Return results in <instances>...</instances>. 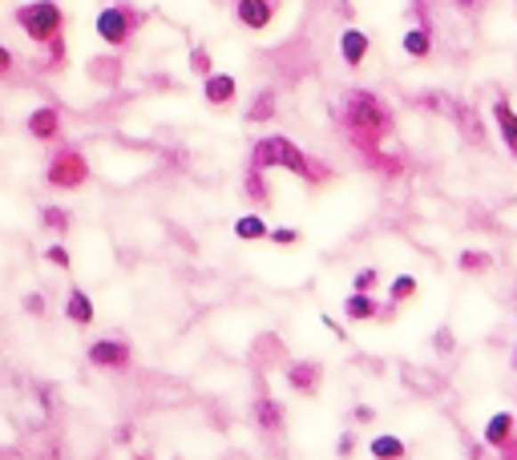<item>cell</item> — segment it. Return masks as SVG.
<instances>
[{
  "label": "cell",
  "mask_w": 517,
  "mask_h": 460,
  "mask_svg": "<svg viewBox=\"0 0 517 460\" xmlns=\"http://www.w3.org/2000/svg\"><path fill=\"white\" fill-rule=\"evenodd\" d=\"M343 130H348L351 146L368 157L372 165H380L384 174H400L404 162H392L384 154V141L392 138V109L384 105V97L372 89H348L343 97Z\"/></svg>",
  "instance_id": "1"
},
{
  "label": "cell",
  "mask_w": 517,
  "mask_h": 460,
  "mask_svg": "<svg viewBox=\"0 0 517 460\" xmlns=\"http://www.w3.org/2000/svg\"><path fill=\"white\" fill-rule=\"evenodd\" d=\"M254 170H287V174H295L299 182L307 186H324L327 178H332V170H327L319 157H311L307 149H299L291 138H283V133H263V138L251 146V162Z\"/></svg>",
  "instance_id": "2"
},
{
  "label": "cell",
  "mask_w": 517,
  "mask_h": 460,
  "mask_svg": "<svg viewBox=\"0 0 517 460\" xmlns=\"http://www.w3.org/2000/svg\"><path fill=\"white\" fill-rule=\"evenodd\" d=\"M12 20L20 25V33L28 36L33 44H57L65 28V12L57 0H28L12 12Z\"/></svg>",
  "instance_id": "3"
},
{
  "label": "cell",
  "mask_w": 517,
  "mask_h": 460,
  "mask_svg": "<svg viewBox=\"0 0 517 460\" xmlns=\"http://www.w3.org/2000/svg\"><path fill=\"white\" fill-rule=\"evenodd\" d=\"M141 25H146V12L130 9V4H106V9L97 12V20H93L97 41L109 44V49H125Z\"/></svg>",
  "instance_id": "4"
},
{
  "label": "cell",
  "mask_w": 517,
  "mask_h": 460,
  "mask_svg": "<svg viewBox=\"0 0 517 460\" xmlns=\"http://www.w3.org/2000/svg\"><path fill=\"white\" fill-rule=\"evenodd\" d=\"M89 157L81 154L77 146H61L49 165H44V186H53V190H81L89 182Z\"/></svg>",
  "instance_id": "5"
},
{
  "label": "cell",
  "mask_w": 517,
  "mask_h": 460,
  "mask_svg": "<svg viewBox=\"0 0 517 460\" xmlns=\"http://www.w3.org/2000/svg\"><path fill=\"white\" fill-rule=\"evenodd\" d=\"M85 359L97 372H130L133 348H130V339H122V335H101L85 348Z\"/></svg>",
  "instance_id": "6"
},
{
  "label": "cell",
  "mask_w": 517,
  "mask_h": 460,
  "mask_svg": "<svg viewBox=\"0 0 517 460\" xmlns=\"http://www.w3.org/2000/svg\"><path fill=\"white\" fill-rule=\"evenodd\" d=\"M25 133L33 141H61V133H65L61 109H57V105H36L25 117Z\"/></svg>",
  "instance_id": "7"
},
{
  "label": "cell",
  "mask_w": 517,
  "mask_h": 460,
  "mask_svg": "<svg viewBox=\"0 0 517 460\" xmlns=\"http://www.w3.org/2000/svg\"><path fill=\"white\" fill-rule=\"evenodd\" d=\"M283 380H287V388L299 391V396H316L319 383H324V364H319V359H291Z\"/></svg>",
  "instance_id": "8"
},
{
  "label": "cell",
  "mask_w": 517,
  "mask_h": 460,
  "mask_svg": "<svg viewBox=\"0 0 517 460\" xmlns=\"http://www.w3.org/2000/svg\"><path fill=\"white\" fill-rule=\"evenodd\" d=\"M251 420H254V428L259 432H267V436H275V432H283V420H287V408H283V399H275V396H254V404H251Z\"/></svg>",
  "instance_id": "9"
},
{
  "label": "cell",
  "mask_w": 517,
  "mask_h": 460,
  "mask_svg": "<svg viewBox=\"0 0 517 460\" xmlns=\"http://www.w3.org/2000/svg\"><path fill=\"white\" fill-rule=\"evenodd\" d=\"M235 20L251 33H263L275 20V0H235Z\"/></svg>",
  "instance_id": "10"
},
{
  "label": "cell",
  "mask_w": 517,
  "mask_h": 460,
  "mask_svg": "<svg viewBox=\"0 0 517 460\" xmlns=\"http://www.w3.org/2000/svg\"><path fill=\"white\" fill-rule=\"evenodd\" d=\"M513 432H517V412L501 408V412H493V416L485 420V428H481V440H485V448L501 452V448H505L509 440H513Z\"/></svg>",
  "instance_id": "11"
},
{
  "label": "cell",
  "mask_w": 517,
  "mask_h": 460,
  "mask_svg": "<svg viewBox=\"0 0 517 460\" xmlns=\"http://www.w3.org/2000/svg\"><path fill=\"white\" fill-rule=\"evenodd\" d=\"M368 52H372V36L364 33V28H343L340 33V61L348 65V69H359V65L368 61Z\"/></svg>",
  "instance_id": "12"
},
{
  "label": "cell",
  "mask_w": 517,
  "mask_h": 460,
  "mask_svg": "<svg viewBox=\"0 0 517 460\" xmlns=\"http://www.w3.org/2000/svg\"><path fill=\"white\" fill-rule=\"evenodd\" d=\"M384 307L388 303H380V299L368 295V291H351V295L343 299V319H351V323H372V319H380V323H384Z\"/></svg>",
  "instance_id": "13"
},
{
  "label": "cell",
  "mask_w": 517,
  "mask_h": 460,
  "mask_svg": "<svg viewBox=\"0 0 517 460\" xmlns=\"http://www.w3.org/2000/svg\"><path fill=\"white\" fill-rule=\"evenodd\" d=\"M235 97H238V81L230 77V73L214 69L211 77H202V101H206V105H214V109H227Z\"/></svg>",
  "instance_id": "14"
},
{
  "label": "cell",
  "mask_w": 517,
  "mask_h": 460,
  "mask_svg": "<svg viewBox=\"0 0 517 460\" xmlns=\"http://www.w3.org/2000/svg\"><path fill=\"white\" fill-rule=\"evenodd\" d=\"M65 319H69L73 327H89V323H97V307L81 286H69V291H65Z\"/></svg>",
  "instance_id": "15"
},
{
  "label": "cell",
  "mask_w": 517,
  "mask_h": 460,
  "mask_svg": "<svg viewBox=\"0 0 517 460\" xmlns=\"http://www.w3.org/2000/svg\"><path fill=\"white\" fill-rule=\"evenodd\" d=\"M493 125H497V133H501V146L517 157V109L505 101V97L493 101Z\"/></svg>",
  "instance_id": "16"
},
{
  "label": "cell",
  "mask_w": 517,
  "mask_h": 460,
  "mask_svg": "<svg viewBox=\"0 0 517 460\" xmlns=\"http://www.w3.org/2000/svg\"><path fill=\"white\" fill-rule=\"evenodd\" d=\"M400 49H404V57H412V61H424V57H429V52H432V28H429V25L404 28Z\"/></svg>",
  "instance_id": "17"
},
{
  "label": "cell",
  "mask_w": 517,
  "mask_h": 460,
  "mask_svg": "<svg viewBox=\"0 0 517 460\" xmlns=\"http://www.w3.org/2000/svg\"><path fill=\"white\" fill-rule=\"evenodd\" d=\"M275 113H279V97H275V89H259L254 101L246 105V122H251V125L275 122Z\"/></svg>",
  "instance_id": "18"
},
{
  "label": "cell",
  "mask_w": 517,
  "mask_h": 460,
  "mask_svg": "<svg viewBox=\"0 0 517 460\" xmlns=\"http://www.w3.org/2000/svg\"><path fill=\"white\" fill-rule=\"evenodd\" d=\"M230 230H235L238 243H263V238L271 235V226H267L263 214H238Z\"/></svg>",
  "instance_id": "19"
},
{
  "label": "cell",
  "mask_w": 517,
  "mask_h": 460,
  "mask_svg": "<svg viewBox=\"0 0 517 460\" xmlns=\"http://www.w3.org/2000/svg\"><path fill=\"white\" fill-rule=\"evenodd\" d=\"M368 452H372V460H404L408 456V444H404V436L380 432L368 440Z\"/></svg>",
  "instance_id": "20"
},
{
  "label": "cell",
  "mask_w": 517,
  "mask_h": 460,
  "mask_svg": "<svg viewBox=\"0 0 517 460\" xmlns=\"http://www.w3.org/2000/svg\"><path fill=\"white\" fill-rule=\"evenodd\" d=\"M456 270H461V275H485V270H493V254L489 251H461L456 254Z\"/></svg>",
  "instance_id": "21"
},
{
  "label": "cell",
  "mask_w": 517,
  "mask_h": 460,
  "mask_svg": "<svg viewBox=\"0 0 517 460\" xmlns=\"http://www.w3.org/2000/svg\"><path fill=\"white\" fill-rule=\"evenodd\" d=\"M416 291H421V278L416 275H396L392 286H388V303H408V299H416Z\"/></svg>",
  "instance_id": "22"
},
{
  "label": "cell",
  "mask_w": 517,
  "mask_h": 460,
  "mask_svg": "<svg viewBox=\"0 0 517 460\" xmlns=\"http://www.w3.org/2000/svg\"><path fill=\"white\" fill-rule=\"evenodd\" d=\"M243 194L251 202H271V190H267V182H263V170H254V165H246V174H243Z\"/></svg>",
  "instance_id": "23"
},
{
  "label": "cell",
  "mask_w": 517,
  "mask_h": 460,
  "mask_svg": "<svg viewBox=\"0 0 517 460\" xmlns=\"http://www.w3.org/2000/svg\"><path fill=\"white\" fill-rule=\"evenodd\" d=\"M41 226L44 230H53V235H69L73 214L65 206H41Z\"/></svg>",
  "instance_id": "24"
},
{
  "label": "cell",
  "mask_w": 517,
  "mask_h": 460,
  "mask_svg": "<svg viewBox=\"0 0 517 460\" xmlns=\"http://www.w3.org/2000/svg\"><path fill=\"white\" fill-rule=\"evenodd\" d=\"M89 69H93V81H101V85H114V81L122 77V61H117V57H97Z\"/></svg>",
  "instance_id": "25"
},
{
  "label": "cell",
  "mask_w": 517,
  "mask_h": 460,
  "mask_svg": "<svg viewBox=\"0 0 517 460\" xmlns=\"http://www.w3.org/2000/svg\"><path fill=\"white\" fill-rule=\"evenodd\" d=\"M190 73H194V77H211V73H214V57H211L206 44H194V49H190Z\"/></svg>",
  "instance_id": "26"
},
{
  "label": "cell",
  "mask_w": 517,
  "mask_h": 460,
  "mask_svg": "<svg viewBox=\"0 0 517 460\" xmlns=\"http://www.w3.org/2000/svg\"><path fill=\"white\" fill-rule=\"evenodd\" d=\"M380 286V270L376 267H359L356 278H351V291H368V295H376Z\"/></svg>",
  "instance_id": "27"
},
{
  "label": "cell",
  "mask_w": 517,
  "mask_h": 460,
  "mask_svg": "<svg viewBox=\"0 0 517 460\" xmlns=\"http://www.w3.org/2000/svg\"><path fill=\"white\" fill-rule=\"evenodd\" d=\"M44 262H53L57 270H69L73 267V254L65 251L61 243H49V246H44Z\"/></svg>",
  "instance_id": "28"
},
{
  "label": "cell",
  "mask_w": 517,
  "mask_h": 460,
  "mask_svg": "<svg viewBox=\"0 0 517 460\" xmlns=\"http://www.w3.org/2000/svg\"><path fill=\"white\" fill-rule=\"evenodd\" d=\"M267 243H275V246H295L299 243V230H295V226H275L271 235H267Z\"/></svg>",
  "instance_id": "29"
},
{
  "label": "cell",
  "mask_w": 517,
  "mask_h": 460,
  "mask_svg": "<svg viewBox=\"0 0 517 460\" xmlns=\"http://www.w3.org/2000/svg\"><path fill=\"white\" fill-rule=\"evenodd\" d=\"M335 456H340V460L356 456V432H340V436H335Z\"/></svg>",
  "instance_id": "30"
},
{
  "label": "cell",
  "mask_w": 517,
  "mask_h": 460,
  "mask_svg": "<svg viewBox=\"0 0 517 460\" xmlns=\"http://www.w3.org/2000/svg\"><path fill=\"white\" fill-rule=\"evenodd\" d=\"M17 73V57H12L9 44H0V81H9Z\"/></svg>",
  "instance_id": "31"
},
{
  "label": "cell",
  "mask_w": 517,
  "mask_h": 460,
  "mask_svg": "<svg viewBox=\"0 0 517 460\" xmlns=\"http://www.w3.org/2000/svg\"><path fill=\"white\" fill-rule=\"evenodd\" d=\"M372 420H376V408H372V404H356V408H351V424H372Z\"/></svg>",
  "instance_id": "32"
},
{
  "label": "cell",
  "mask_w": 517,
  "mask_h": 460,
  "mask_svg": "<svg viewBox=\"0 0 517 460\" xmlns=\"http://www.w3.org/2000/svg\"><path fill=\"white\" fill-rule=\"evenodd\" d=\"M25 311L33 315V319H41V315H44V295H41V291H33V295H25Z\"/></svg>",
  "instance_id": "33"
},
{
  "label": "cell",
  "mask_w": 517,
  "mask_h": 460,
  "mask_svg": "<svg viewBox=\"0 0 517 460\" xmlns=\"http://www.w3.org/2000/svg\"><path fill=\"white\" fill-rule=\"evenodd\" d=\"M448 4H453L456 12H477L485 4V0H448Z\"/></svg>",
  "instance_id": "34"
},
{
  "label": "cell",
  "mask_w": 517,
  "mask_h": 460,
  "mask_svg": "<svg viewBox=\"0 0 517 460\" xmlns=\"http://www.w3.org/2000/svg\"><path fill=\"white\" fill-rule=\"evenodd\" d=\"M319 319H324V327H327V331H332V335L348 339V331H343V327H340V323H335V319H332V315H319Z\"/></svg>",
  "instance_id": "35"
},
{
  "label": "cell",
  "mask_w": 517,
  "mask_h": 460,
  "mask_svg": "<svg viewBox=\"0 0 517 460\" xmlns=\"http://www.w3.org/2000/svg\"><path fill=\"white\" fill-rule=\"evenodd\" d=\"M497 456H501V460H517V432H513V440H509V444H505V448H501V452H497Z\"/></svg>",
  "instance_id": "36"
},
{
  "label": "cell",
  "mask_w": 517,
  "mask_h": 460,
  "mask_svg": "<svg viewBox=\"0 0 517 460\" xmlns=\"http://www.w3.org/2000/svg\"><path fill=\"white\" fill-rule=\"evenodd\" d=\"M133 460H154V456H149V452H138V456H133Z\"/></svg>",
  "instance_id": "37"
},
{
  "label": "cell",
  "mask_w": 517,
  "mask_h": 460,
  "mask_svg": "<svg viewBox=\"0 0 517 460\" xmlns=\"http://www.w3.org/2000/svg\"><path fill=\"white\" fill-rule=\"evenodd\" d=\"M513 367H517V348H513Z\"/></svg>",
  "instance_id": "38"
}]
</instances>
